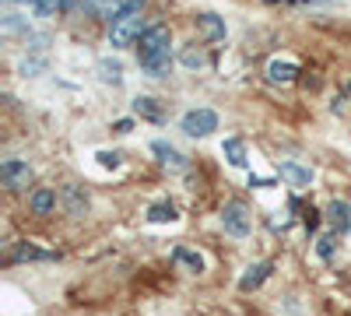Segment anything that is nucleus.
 I'll use <instances>...</instances> for the list:
<instances>
[{
	"mask_svg": "<svg viewBox=\"0 0 351 316\" xmlns=\"http://www.w3.org/2000/svg\"><path fill=\"white\" fill-rule=\"evenodd\" d=\"M172 36H169V28L165 25H152V28H144V36L137 39V64L148 71L152 77H165L169 67H172Z\"/></svg>",
	"mask_w": 351,
	"mask_h": 316,
	"instance_id": "1",
	"label": "nucleus"
},
{
	"mask_svg": "<svg viewBox=\"0 0 351 316\" xmlns=\"http://www.w3.org/2000/svg\"><path fill=\"white\" fill-rule=\"evenodd\" d=\"M141 14H144V0H127V4L116 11V18L109 21V42L116 49H127V46H134L144 36Z\"/></svg>",
	"mask_w": 351,
	"mask_h": 316,
	"instance_id": "2",
	"label": "nucleus"
},
{
	"mask_svg": "<svg viewBox=\"0 0 351 316\" xmlns=\"http://www.w3.org/2000/svg\"><path fill=\"white\" fill-rule=\"evenodd\" d=\"M221 225H225V232L236 236V239L250 236V211H246L243 200H228L221 208Z\"/></svg>",
	"mask_w": 351,
	"mask_h": 316,
	"instance_id": "3",
	"label": "nucleus"
},
{
	"mask_svg": "<svg viewBox=\"0 0 351 316\" xmlns=\"http://www.w3.org/2000/svg\"><path fill=\"white\" fill-rule=\"evenodd\" d=\"M180 127H183V134H190V137H208V134L218 130V112H215V109H190Z\"/></svg>",
	"mask_w": 351,
	"mask_h": 316,
	"instance_id": "4",
	"label": "nucleus"
},
{
	"mask_svg": "<svg viewBox=\"0 0 351 316\" xmlns=\"http://www.w3.org/2000/svg\"><path fill=\"white\" fill-rule=\"evenodd\" d=\"M0 180H4V186H11V190H28V183H32V169H28V162L8 158L4 165H0Z\"/></svg>",
	"mask_w": 351,
	"mask_h": 316,
	"instance_id": "5",
	"label": "nucleus"
},
{
	"mask_svg": "<svg viewBox=\"0 0 351 316\" xmlns=\"http://www.w3.org/2000/svg\"><path fill=\"white\" fill-rule=\"evenodd\" d=\"M299 74H302L299 64H295V60H288V56H285V60H281V56H274V60L267 64V77H271V84H291Z\"/></svg>",
	"mask_w": 351,
	"mask_h": 316,
	"instance_id": "6",
	"label": "nucleus"
},
{
	"mask_svg": "<svg viewBox=\"0 0 351 316\" xmlns=\"http://www.w3.org/2000/svg\"><path fill=\"white\" fill-rule=\"evenodd\" d=\"M152 151H155V155H158V162H162L165 169H172V172H186V169H190L186 155H183V151H176L172 145H165V141H155Z\"/></svg>",
	"mask_w": 351,
	"mask_h": 316,
	"instance_id": "7",
	"label": "nucleus"
},
{
	"mask_svg": "<svg viewBox=\"0 0 351 316\" xmlns=\"http://www.w3.org/2000/svg\"><path fill=\"white\" fill-rule=\"evenodd\" d=\"M197 28H200V36L208 39V42H221L225 39V18H218L215 11L197 14Z\"/></svg>",
	"mask_w": 351,
	"mask_h": 316,
	"instance_id": "8",
	"label": "nucleus"
},
{
	"mask_svg": "<svg viewBox=\"0 0 351 316\" xmlns=\"http://www.w3.org/2000/svg\"><path fill=\"white\" fill-rule=\"evenodd\" d=\"M25 260H60V253H49V250H39L32 243H18L11 250V264H25Z\"/></svg>",
	"mask_w": 351,
	"mask_h": 316,
	"instance_id": "9",
	"label": "nucleus"
},
{
	"mask_svg": "<svg viewBox=\"0 0 351 316\" xmlns=\"http://www.w3.org/2000/svg\"><path fill=\"white\" fill-rule=\"evenodd\" d=\"M327 218H330V225H334V232H337V236L351 232V204H348V200H330Z\"/></svg>",
	"mask_w": 351,
	"mask_h": 316,
	"instance_id": "10",
	"label": "nucleus"
},
{
	"mask_svg": "<svg viewBox=\"0 0 351 316\" xmlns=\"http://www.w3.org/2000/svg\"><path fill=\"white\" fill-rule=\"evenodd\" d=\"M64 204H67V215L81 218V215H88V193L77 183H67L64 186Z\"/></svg>",
	"mask_w": 351,
	"mask_h": 316,
	"instance_id": "11",
	"label": "nucleus"
},
{
	"mask_svg": "<svg viewBox=\"0 0 351 316\" xmlns=\"http://www.w3.org/2000/svg\"><path fill=\"white\" fill-rule=\"evenodd\" d=\"M274 267L271 264H253V267H246V274L239 278V289L243 292H253V289H260L263 281H267V274H271Z\"/></svg>",
	"mask_w": 351,
	"mask_h": 316,
	"instance_id": "12",
	"label": "nucleus"
},
{
	"mask_svg": "<svg viewBox=\"0 0 351 316\" xmlns=\"http://www.w3.org/2000/svg\"><path fill=\"white\" fill-rule=\"evenodd\" d=\"M134 112H137L141 120H152V123H162V120H165L162 106H158L155 99H148V95H137V99H134Z\"/></svg>",
	"mask_w": 351,
	"mask_h": 316,
	"instance_id": "13",
	"label": "nucleus"
},
{
	"mask_svg": "<svg viewBox=\"0 0 351 316\" xmlns=\"http://www.w3.org/2000/svg\"><path fill=\"white\" fill-rule=\"evenodd\" d=\"M281 180H288L291 186H309L313 172L306 165H295V162H281Z\"/></svg>",
	"mask_w": 351,
	"mask_h": 316,
	"instance_id": "14",
	"label": "nucleus"
},
{
	"mask_svg": "<svg viewBox=\"0 0 351 316\" xmlns=\"http://www.w3.org/2000/svg\"><path fill=\"white\" fill-rule=\"evenodd\" d=\"M172 260L180 264V267H186V271H193V274L204 271V256H200L197 250H186V246H176V250H172Z\"/></svg>",
	"mask_w": 351,
	"mask_h": 316,
	"instance_id": "15",
	"label": "nucleus"
},
{
	"mask_svg": "<svg viewBox=\"0 0 351 316\" xmlns=\"http://www.w3.org/2000/svg\"><path fill=\"white\" fill-rule=\"evenodd\" d=\"M221 155H225L232 165H236V169H243V165H246V145H243L239 137H228L225 145H221Z\"/></svg>",
	"mask_w": 351,
	"mask_h": 316,
	"instance_id": "16",
	"label": "nucleus"
},
{
	"mask_svg": "<svg viewBox=\"0 0 351 316\" xmlns=\"http://www.w3.org/2000/svg\"><path fill=\"white\" fill-rule=\"evenodd\" d=\"M176 218H180V211H176V204H169V200L148 208V221L152 225H165V221H176Z\"/></svg>",
	"mask_w": 351,
	"mask_h": 316,
	"instance_id": "17",
	"label": "nucleus"
},
{
	"mask_svg": "<svg viewBox=\"0 0 351 316\" xmlns=\"http://www.w3.org/2000/svg\"><path fill=\"white\" fill-rule=\"evenodd\" d=\"M180 60H183V67L197 71V67H208V53H204L200 46H186V49L180 53Z\"/></svg>",
	"mask_w": 351,
	"mask_h": 316,
	"instance_id": "18",
	"label": "nucleus"
},
{
	"mask_svg": "<svg viewBox=\"0 0 351 316\" xmlns=\"http://www.w3.org/2000/svg\"><path fill=\"white\" fill-rule=\"evenodd\" d=\"M99 77H102L106 84H120V81H123L120 60H99Z\"/></svg>",
	"mask_w": 351,
	"mask_h": 316,
	"instance_id": "19",
	"label": "nucleus"
},
{
	"mask_svg": "<svg viewBox=\"0 0 351 316\" xmlns=\"http://www.w3.org/2000/svg\"><path fill=\"white\" fill-rule=\"evenodd\" d=\"M53 208H56V193L53 190H36L32 193V211L36 215H49Z\"/></svg>",
	"mask_w": 351,
	"mask_h": 316,
	"instance_id": "20",
	"label": "nucleus"
},
{
	"mask_svg": "<svg viewBox=\"0 0 351 316\" xmlns=\"http://www.w3.org/2000/svg\"><path fill=\"white\" fill-rule=\"evenodd\" d=\"M4 32H8V36H18V32L28 36L32 28H28V18H21V14H8V18H4Z\"/></svg>",
	"mask_w": 351,
	"mask_h": 316,
	"instance_id": "21",
	"label": "nucleus"
},
{
	"mask_svg": "<svg viewBox=\"0 0 351 316\" xmlns=\"http://www.w3.org/2000/svg\"><path fill=\"white\" fill-rule=\"evenodd\" d=\"M334 243H337V232H330V236H319V246H316L319 260H330V256H334Z\"/></svg>",
	"mask_w": 351,
	"mask_h": 316,
	"instance_id": "22",
	"label": "nucleus"
},
{
	"mask_svg": "<svg viewBox=\"0 0 351 316\" xmlns=\"http://www.w3.org/2000/svg\"><path fill=\"white\" fill-rule=\"evenodd\" d=\"M99 162L106 169H116V165H120V151H99Z\"/></svg>",
	"mask_w": 351,
	"mask_h": 316,
	"instance_id": "23",
	"label": "nucleus"
},
{
	"mask_svg": "<svg viewBox=\"0 0 351 316\" xmlns=\"http://www.w3.org/2000/svg\"><path fill=\"white\" fill-rule=\"evenodd\" d=\"M316 221H319V215L309 208V211H306V228H316Z\"/></svg>",
	"mask_w": 351,
	"mask_h": 316,
	"instance_id": "24",
	"label": "nucleus"
},
{
	"mask_svg": "<svg viewBox=\"0 0 351 316\" xmlns=\"http://www.w3.org/2000/svg\"><path fill=\"white\" fill-rule=\"evenodd\" d=\"M116 130H120V134H130V130H134V123H130V120H120V123H116Z\"/></svg>",
	"mask_w": 351,
	"mask_h": 316,
	"instance_id": "25",
	"label": "nucleus"
},
{
	"mask_svg": "<svg viewBox=\"0 0 351 316\" xmlns=\"http://www.w3.org/2000/svg\"><path fill=\"white\" fill-rule=\"evenodd\" d=\"M8 4H32V8H36L39 0H8Z\"/></svg>",
	"mask_w": 351,
	"mask_h": 316,
	"instance_id": "26",
	"label": "nucleus"
},
{
	"mask_svg": "<svg viewBox=\"0 0 351 316\" xmlns=\"http://www.w3.org/2000/svg\"><path fill=\"white\" fill-rule=\"evenodd\" d=\"M348 92H351V84H348Z\"/></svg>",
	"mask_w": 351,
	"mask_h": 316,
	"instance_id": "27",
	"label": "nucleus"
}]
</instances>
